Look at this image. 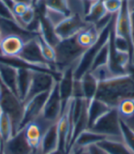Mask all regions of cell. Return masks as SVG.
<instances>
[{
	"mask_svg": "<svg viewBox=\"0 0 134 154\" xmlns=\"http://www.w3.org/2000/svg\"><path fill=\"white\" fill-rule=\"evenodd\" d=\"M95 98L102 100L111 108H117L124 99L134 98V66L130 65L126 74L98 83Z\"/></svg>",
	"mask_w": 134,
	"mask_h": 154,
	"instance_id": "obj_1",
	"label": "cell"
},
{
	"mask_svg": "<svg viewBox=\"0 0 134 154\" xmlns=\"http://www.w3.org/2000/svg\"><path fill=\"white\" fill-rule=\"evenodd\" d=\"M54 50L55 62L53 63V69L60 74L67 68L75 67L86 51L76 42L75 37L60 41L54 47Z\"/></svg>",
	"mask_w": 134,
	"mask_h": 154,
	"instance_id": "obj_2",
	"label": "cell"
},
{
	"mask_svg": "<svg viewBox=\"0 0 134 154\" xmlns=\"http://www.w3.org/2000/svg\"><path fill=\"white\" fill-rule=\"evenodd\" d=\"M114 18H113V20L103 29V31L100 34L98 41L95 42L93 46L86 49L85 51V52L82 54L79 62L74 67V72H73L74 79H81L86 73L90 72L91 66L93 64V62L95 60V56H97L99 50L104 46V44L108 42V40L109 38L111 29H112V26H113V22H114Z\"/></svg>",
	"mask_w": 134,
	"mask_h": 154,
	"instance_id": "obj_3",
	"label": "cell"
},
{
	"mask_svg": "<svg viewBox=\"0 0 134 154\" xmlns=\"http://www.w3.org/2000/svg\"><path fill=\"white\" fill-rule=\"evenodd\" d=\"M0 85H1L2 90L0 106H1L2 111L8 114L10 118L14 128V133L16 134L20 130V127L23 119L24 104L14 93L8 89L4 85L0 83Z\"/></svg>",
	"mask_w": 134,
	"mask_h": 154,
	"instance_id": "obj_4",
	"label": "cell"
},
{
	"mask_svg": "<svg viewBox=\"0 0 134 154\" xmlns=\"http://www.w3.org/2000/svg\"><path fill=\"white\" fill-rule=\"evenodd\" d=\"M120 121L121 119L117 108H111L105 115H103L89 129L105 135L108 139L123 140Z\"/></svg>",
	"mask_w": 134,
	"mask_h": 154,
	"instance_id": "obj_5",
	"label": "cell"
},
{
	"mask_svg": "<svg viewBox=\"0 0 134 154\" xmlns=\"http://www.w3.org/2000/svg\"><path fill=\"white\" fill-rule=\"evenodd\" d=\"M65 106H64L63 101L61 99L58 89V84L56 83L48 95V98L45 102L41 118L51 125L56 124L60 119Z\"/></svg>",
	"mask_w": 134,
	"mask_h": 154,
	"instance_id": "obj_6",
	"label": "cell"
},
{
	"mask_svg": "<svg viewBox=\"0 0 134 154\" xmlns=\"http://www.w3.org/2000/svg\"><path fill=\"white\" fill-rule=\"evenodd\" d=\"M88 25L90 24L85 20V17L79 15L72 14L54 28V32L59 41H64L75 37Z\"/></svg>",
	"mask_w": 134,
	"mask_h": 154,
	"instance_id": "obj_7",
	"label": "cell"
},
{
	"mask_svg": "<svg viewBox=\"0 0 134 154\" xmlns=\"http://www.w3.org/2000/svg\"><path fill=\"white\" fill-rule=\"evenodd\" d=\"M57 81H58V78L52 73L41 71H33L30 90L24 103L38 94L51 92Z\"/></svg>",
	"mask_w": 134,
	"mask_h": 154,
	"instance_id": "obj_8",
	"label": "cell"
},
{
	"mask_svg": "<svg viewBox=\"0 0 134 154\" xmlns=\"http://www.w3.org/2000/svg\"><path fill=\"white\" fill-rule=\"evenodd\" d=\"M35 37L25 42L24 47H23L20 54L18 55V57L32 63V64L39 66L44 70H47L49 72H54L57 74H60L58 72H56L53 69V66L51 64H50L49 63H47L46 60L44 59V57L42 56V53L40 50V47L36 42Z\"/></svg>",
	"mask_w": 134,
	"mask_h": 154,
	"instance_id": "obj_9",
	"label": "cell"
},
{
	"mask_svg": "<svg viewBox=\"0 0 134 154\" xmlns=\"http://www.w3.org/2000/svg\"><path fill=\"white\" fill-rule=\"evenodd\" d=\"M51 125L44 121L41 116L35 120L31 121L28 125H26L21 130L24 133V136L32 149L33 151L39 152V148L41 145V142L42 140V138L46 130L51 127Z\"/></svg>",
	"mask_w": 134,
	"mask_h": 154,
	"instance_id": "obj_10",
	"label": "cell"
},
{
	"mask_svg": "<svg viewBox=\"0 0 134 154\" xmlns=\"http://www.w3.org/2000/svg\"><path fill=\"white\" fill-rule=\"evenodd\" d=\"M49 94L50 92L38 94L24 103V115L18 131H20L26 125L35 120L42 115Z\"/></svg>",
	"mask_w": 134,
	"mask_h": 154,
	"instance_id": "obj_11",
	"label": "cell"
},
{
	"mask_svg": "<svg viewBox=\"0 0 134 154\" xmlns=\"http://www.w3.org/2000/svg\"><path fill=\"white\" fill-rule=\"evenodd\" d=\"M27 41L20 35H6L0 42V56L17 57L20 54Z\"/></svg>",
	"mask_w": 134,
	"mask_h": 154,
	"instance_id": "obj_12",
	"label": "cell"
},
{
	"mask_svg": "<svg viewBox=\"0 0 134 154\" xmlns=\"http://www.w3.org/2000/svg\"><path fill=\"white\" fill-rule=\"evenodd\" d=\"M3 151L5 154H31L33 150L29 145L23 131L20 130L9 140L3 142Z\"/></svg>",
	"mask_w": 134,
	"mask_h": 154,
	"instance_id": "obj_13",
	"label": "cell"
},
{
	"mask_svg": "<svg viewBox=\"0 0 134 154\" xmlns=\"http://www.w3.org/2000/svg\"><path fill=\"white\" fill-rule=\"evenodd\" d=\"M73 72H74V67L67 68L61 73L60 78L58 82H57V84H58L59 94L64 106L67 105L68 101L72 98L73 95V83L75 80Z\"/></svg>",
	"mask_w": 134,
	"mask_h": 154,
	"instance_id": "obj_14",
	"label": "cell"
},
{
	"mask_svg": "<svg viewBox=\"0 0 134 154\" xmlns=\"http://www.w3.org/2000/svg\"><path fill=\"white\" fill-rule=\"evenodd\" d=\"M102 31L99 30L95 25L90 24L75 36V41L80 47L86 50L98 41Z\"/></svg>",
	"mask_w": 134,
	"mask_h": 154,
	"instance_id": "obj_15",
	"label": "cell"
},
{
	"mask_svg": "<svg viewBox=\"0 0 134 154\" xmlns=\"http://www.w3.org/2000/svg\"><path fill=\"white\" fill-rule=\"evenodd\" d=\"M17 68L0 62V83L4 85L8 89L14 93L17 96Z\"/></svg>",
	"mask_w": 134,
	"mask_h": 154,
	"instance_id": "obj_16",
	"label": "cell"
},
{
	"mask_svg": "<svg viewBox=\"0 0 134 154\" xmlns=\"http://www.w3.org/2000/svg\"><path fill=\"white\" fill-rule=\"evenodd\" d=\"M106 139H108V138L107 136H105V135H102V134L98 133V132H95V131H93L91 129H86L79 135L77 138L75 139V140L73 141V143L72 147L70 148V149L72 148L86 149L89 146L98 144V143L101 142L102 140H104Z\"/></svg>",
	"mask_w": 134,
	"mask_h": 154,
	"instance_id": "obj_17",
	"label": "cell"
},
{
	"mask_svg": "<svg viewBox=\"0 0 134 154\" xmlns=\"http://www.w3.org/2000/svg\"><path fill=\"white\" fill-rule=\"evenodd\" d=\"M109 107L105 102L98 98H93L87 104V118H88V129L97 122L103 115L109 111Z\"/></svg>",
	"mask_w": 134,
	"mask_h": 154,
	"instance_id": "obj_18",
	"label": "cell"
},
{
	"mask_svg": "<svg viewBox=\"0 0 134 154\" xmlns=\"http://www.w3.org/2000/svg\"><path fill=\"white\" fill-rule=\"evenodd\" d=\"M59 149L57 123L51 125L45 132L39 148V154H48Z\"/></svg>",
	"mask_w": 134,
	"mask_h": 154,
	"instance_id": "obj_19",
	"label": "cell"
},
{
	"mask_svg": "<svg viewBox=\"0 0 134 154\" xmlns=\"http://www.w3.org/2000/svg\"><path fill=\"white\" fill-rule=\"evenodd\" d=\"M32 70L17 68V94L23 104L27 98V95L30 90L31 78H32Z\"/></svg>",
	"mask_w": 134,
	"mask_h": 154,
	"instance_id": "obj_20",
	"label": "cell"
},
{
	"mask_svg": "<svg viewBox=\"0 0 134 154\" xmlns=\"http://www.w3.org/2000/svg\"><path fill=\"white\" fill-rule=\"evenodd\" d=\"M108 15V13L104 7L103 0H94L86 14L85 20L88 24L95 25L100 22Z\"/></svg>",
	"mask_w": 134,
	"mask_h": 154,
	"instance_id": "obj_21",
	"label": "cell"
},
{
	"mask_svg": "<svg viewBox=\"0 0 134 154\" xmlns=\"http://www.w3.org/2000/svg\"><path fill=\"white\" fill-rule=\"evenodd\" d=\"M108 154H134V152L120 140L106 139L98 143Z\"/></svg>",
	"mask_w": 134,
	"mask_h": 154,
	"instance_id": "obj_22",
	"label": "cell"
},
{
	"mask_svg": "<svg viewBox=\"0 0 134 154\" xmlns=\"http://www.w3.org/2000/svg\"><path fill=\"white\" fill-rule=\"evenodd\" d=\"M80 80L82 83L85 98L87 102H89L90 100L95 97L98 88V81L95 79V77L90 72L86 73Z\"/></svg>",
	"mask_w": 134,
	"mask_h": 154,
	"instance_id": "obj_23",
	"label": "cell"
},
{
	"mask_svg": "<svg viewBox=\"0 0 134 154\" xmlns=\"http://www.w3.org/2000/svg\"><path fill=\"white\" fill-rule=\"evenodd\" d=\"M15 135L12 121L8 115L2 111L0 116V138L3 142H7Z\"/></svg>",
	"mask_w": 134,
	"mask_h": 154,
	"instance_id": "obj_24",
	"label": "cell"
},
{
	"mask_svg": "<svg viewBox=\"0 0 134 154\" xmlns=\"http://www.w3.org/2000/svg\"><path fill=\"white\" fill-rule=\"evenodd\" d=\"M110 38H111V33H110V36H109V38L108 40V42L104 44V46L99 50L97 56H95V60L93 62V64L91 66L90 72L95 70L97 68H99L101 66L108 64L109 52H110Z\"/></svg>",
	"mask_w": 134,
	"mask_h": 154,
	"instance_id": "obj_25",
	"label": "cell"
},
{
	"mask_svg": "<svg viewBox=\"0 0 134 154\" xmlns=\"http://www.w3.org/2000/svg\"><path fill=\"white\" fill-rule=\"evenodd\" d=\"M36 42L40 47V50L42 53V56L44 57V59L46 60L47 63L51 64L53 66V63L55 62V50L54 47H52L50 43H48L44 38L40 36L39 34H37L36 37Z\"/></svg>",
	"mask_w": 134,
	"mask_h": 154,
	"instance_id": "obj_26",
	"label": "cell"
},
{
	"mask_svg": "<svg viewBox=\"0 0 134 154\" xmlns=\"http://www.w3.org/2000/svg\"><path fill=\"white\" fill-rule=\"evenodd\" d=\"M42 15L53 28H55L59 23H61L65 17H68L62 12H59L55 9L50 8L46 6H44V8H43Z\"/></svg>",
	"mask_w": 134,
	"mask_h": 154,
	"instance_id": "obj_27",
	"label": "cell"
},
{
	"mask_svg": "<svg viewBox=\"0 0 134 154\" xmlns=\"http://www.w3.org/2000/svg\"><path fill=\"white\" fill-rule=\"evenodd\" d=\"M117 110L121 120H126L132 117L134 114V98L122 100L117 106Z\"/></svg>",
	"mask_w": 134,
	"mask_h": 154,
	"instance_id": "obj_28",
	"label": "cell"
},
{
	"mask_svg": "<svg viewBox=\"0 0 134 154\" xmlns=\"http://www.w3.org/2000/svg\"><path fill=\"white\" fill-rule=\"evenodd\" d=\"M44 5L50 8L62 12L66 16L71 15L68 0H44Z\"/></svg>",
	"mask_w": 134,
	"mask_h": 154,
	"instance_id": "obj_29",
	"label": "cell"
},
{
	"mask_svg": "<svg viewBox=\"0 0 134 154\" xmlns=\"http://www.w3.org/2000/svg\"><path fill=\"white\" fill-rule=\"evenodd\" d=\"M120 128L124 143L134 152V130L131 129L123 120L120 121Z\"/></svg>",
	"mask_w": 134,
	"mask_h": 154,
	"instance_id": "obj_30",
	"label": "cell"
},
{
	"mask_svg": "<svg viewBox=\"0 0 134 154\" xmlns=\"http://www.w3.org/2000/svg\"><path fill=\"white\" fill-rule=\"evenodd\" d=\"M37 18V14H36V8L32 5L29 8V9L20 17V21L22 24V26L27 29V28L31 25L35 19ZM28 30V29H27Z\"/></svg>",
	"mask_w": 134,
	"mask_h": 154,
	"instance_id": "obj_31",
	"label": "cell"
},
{
	"mask_svg": "<svg viewBox=\"0 0 134 154\" xmlns=\"http://www.w3.org/2000/svg\"><path fill=\"white\" fill-rule=\"evenodd\" d=\"M124 0H103L104 7L108 14L116 15L123 5Z\"/></svg>",
	"mask_w": 134,
	"mask_h": 154,
	"instance_id": "obj_32",
	"label": "cell"
},
{
	"mask_svg": "<svg viewBox=\"0 0 134 154\" xmlns=\"http://www.w3.org/2000/svg\"><path fill=\"white\" fill-rule=\"evenodd\" d=\"M30 6H32V5H28V4L22 3V2H15L14 6L12 8V12L18 19H20V17L29 9V8Z\"/></svg>",
	"mask_w": 134,
	"mask_h": 154,
	"instance_id": "obj_33",
	"label": "cell"
},
{
	"mask_svg": "<svg viewBox=\"0 0 134 154\" xmlns=\"http://www.w3.org/2000/svg\"><path fill=\"white\" fill-rule=\"evenodd\" d=\"M87 149V151L89 154H108L105 149H103L98 144H95L92 146H89Z\"/></svg>",
	"mask_w": 134,
	"mask_h": 154,
	"instance_id": "obj_34",
	"label": "cell"
},
{
	"mask_svg": "<svg viewBox=\"0 0 134 154\" xmlns=\"http://www.w3.org/2000/svg\"><path fill=\"white\" fill-rule=\"evenodd\" d=\"M131 129H133L134 130V114H133V116L132 117H130L129 119H126V120H123Z\"/></svg>",
	"mask_w": 134,
	"mask_h": 154,
	"instance_id": "obj_35",
	"label": "cell"
},
{
	"mask_svg": "<svg viewBox=\"0 0 134 154\" xmlns=\"http://www.w3.org/2000/svg\"><path fill=\"white\" fill-rule=\"evenodd\" d=\"M83 149H78V148H72L66 154H79Z\"/></svg>",
	"mask_w": 134,
	"mask_h": 154,
	"instance_id": "obj_36",
	"label": "cell"
},
{
	"mask_svg": "<svg viewBox=\"0 0 134 154\" xmlns=\"http://www.w3.org/2000/svg\"><path fill=\"white\" fill-rule=\"evenodd\" d=\"M48 154H65V152H64L61 149H56V150H54V151H52L51 153H48Z\"/></svg>",
	"mask_w": 134,
	"mask_h": 154,
	"instance_id": "obj_37",
	"label": "cell"
},
{
	"mask_svg": "<svg viewBox=\"0 0 134 154\" xmlns=\"http://www.w3.org/2000/svg\"><path fill=\"white\" fill-rule=\"evenodd\" d=\"M79 154H89V153H88V151H87V149H83Z\"/></svg>",
	"mask_w": 134,
	"mask_h": 154,
	"instance_id": "obj_38",
	"label": "cell"
},
{
	"mask_svg": "<svg viewBox=\"0 0 134 154\" xmlns=\"http://www.w3.org/2000/svg\"><path fill=\"white\" fill-rule=\"evenodd\" d=\"M2 148H3V140L1 138H0V152H1V150H2Z\"/></svg>",
	"mask_w": 134,
	"mask_h": 154,
	"instance_id": "obj_39",
	"label": "cell"
},
{
	"mask_svg": "<svg viewBox=\"0 0 134 154\" xmlns=\"http://www.w3.org/2000/svg\"><path fill=\"white\" fill-rule=\"evenodd\" d=\"M0 154H5V152L3 151V148H2V150H1V152H0Z\"/></svg>",
	"mask_w": 134,
	"mask_h": 154,
	"instance_id": "obj_40",
	"label": "cell"
},
{
	"mask_svg": "<svg viewBox=\"0 0 134 154\" xmlns=\"http://www.w3.org/2000/svg\"><path fill=\"white\" fill-rule=\"evenodd\" d=\"M1 113H2V109H1V106H0V116H1Z\"/></svg>",
	"mask_w": 134,
	"mask_h": 154,
	"instance_id": "obj_41",
	"label": "cell"
},
{
	"mask_svg": "<svg viewBox=\"0 0 134 154\" xmlns=\"http://www.w3.org/2000/svg\"><path fill=\"white\" fill-rule=\"evenodd\" d=\"M1 38H2V36H1V32H0V42H1Z\"/></svg>",
	"mask_w": 134,
	"mask_h": 154,
	"instance_id": "obj_42",
	"label": "cell"
},
{
	"mask_svg": "<svg viewBox=\"0 0 134 154\" xmlns=\"http://www.w3.org/2000/svg\"><path fill=\"white\" fill-rule=\"evenodd\" d=\"M32 1H33V0H32Z\"/></svg>",
	"mask_w": 134,
	"mask_h": 154,
	"instance_id": "obj_43",
	"label": "cell"
}]
</instances>
